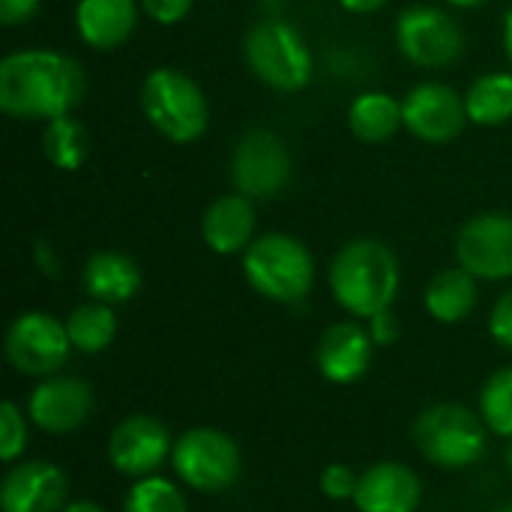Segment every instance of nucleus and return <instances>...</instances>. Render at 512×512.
I'll return each instance as SVG.
<instances>
[{
  "label": "nucleus",
  "instance_id": "nucleus-4",
  "mask_svg": "<svg viewBox=\"0 0 512 512\" xmlns=\"http://www.w3.org/2000/svg\"><path fill=\"white\" fill-rule=\"evenodd\" d=\"M141 108L150 126L174 144L198 141L210 123V105L204 90L183 69L174 66H159L144 78Z\"/></svg>",
  "mask_w": 512,
  "mask_h": 512
},
{
  "label": "nucleus",
  "instance_id": "nucleus-1",
  "mask_svg": "<svg viewBox=\"0 0 512 512\" xmlns=\"http://www.w3.org/2000/svg\"><path fill=\"white\" fill-rule=\"evenodd\" d=\"M87 93L84 69L54 48H24L0 60V111L15 120H54L72 114Z\"/></svg>",
  "mask_w": 512,
  "mask_h": 512
},
{
  "label": "nucleus",
  "instance_id": "nucleus-27",
  "mask_svg": "<svg viewBox=\"0 0 512 512\" xmlns=\"http://www.w3.org/2000/svg\"><path fill=\"white\" fill-rule=\"evenodd\" d=\"M123 512H189L186 495L165 477H141L126 492Z\"/></svg>",
  "mask_w": 512,
  "mask_h": 512
},
{
  "label": "nucleus",
  "instance_id": "nucleus-2",
  "mask_svg": "<svg viewBox=\"0 0 512 512\" xmlns=\"http://www.w3.org/2000/svg\"><path fill=\"white\" fill-rule=\"evenodd\" d=\"M330 291L336 303L357 321H369L378 312L393 309L402 285L399 258L375 237L345 243L330 264Z\"/></svg>",
  "mask_w": 512,
  "mask_h": 512
},
{
  "label": "nucleus",
  "instance_id": "nucleus-38",
  "mask_svg": "<svg viewBox=\"0 0 512 512\" xmlns=\"http://www.w3.org/2000/svg\"><path fill=\"white\" fill-rule=\"evenodd\" d=\"M507 471H510V477H512V438H510V444H507Z\"/></svg>",
  "mask_w": 512,
  "mask_h": 512
},
{
  "label": "nucleus",
  "instance_id": "nucleus-11",
  "mask_svg": "<svg viewBox=\"0 0 512 512\" xmlns=\"http://www.w3.org/2000/svg\"><path fill=\"white\" fill-rule=\"evenodd\" d=\"M456 264L480 282L512 279V216L480 213L456 234Z\"/></svg>",
  "mask_w": 512,
  "mask_h": 512
},
{
  "label": "nucleus",
  "instance_id": "nucleus-8",
  "mask_svg": "<svg viewBox=\"0 0 512 512\" xmlns=\"http://www.w3.org/2000/svg\"><path fill=\"white\" fill-rule=\"evenodd\" d=\"M396 45L420 69H447L465 54V33L456 18L438 6H408L396 18Z\"/></svg>",
  "mask_w": 512,
  "mask_h": 512
},
{
  "label": "nucleus",
  "instance_id": "nucleus-18",
  "mask_svg": "<svg viewBox=\"0 0 512 512\" xmlns=\"http://www.w3.org/2000/svg\"><path fill=\"white\" fill-rule=\"evenodd\" d=\"M201 237L216 255L246 252L255 240V204L240 192L219 195L201 216Z\"/></svg>",
  "mask_w": 512,
  "mask_h": 512
},
{
  "label": "nucleus",
  "instance_id": "nucleus-16",
  "mask_svg": "<svg viewBox=\"0 0 512 512\" xmlns=\"http://www.w3.org/2000/svg\"><path fill=\"white\" fill-rule=\"evenodd\" d=\"M372 351H375V342L363 324L336 321L321 333L315 345V366L330 384L348 387L369 372Z\"/></svg>",
  "mask_w": 512,
  "mask_h": 512
},
{
  "label": "nucleus",
  "instance_id": "nucleus-37",
  "mask_svg": "<svg viewBox=\"0 0 512 512\" xmlns=\"http://www.w3.org/2000/svg\"><path fill=\"white\" fill-rule=\"evenodd\" d=\"M444 3H450V6H456V9H477V6H483V3H489V0H444Z\"/></svg>",
  "mask_w": 512,
  "mask_h": 512
},
{
  "label": "nucleus",
  "instance_id": "nucleus-34",
  "mask_svg": "<svg viewBox=\"0 0 512 512\" xmlns=\"http://www.w3.org/2000/svg\"><path fill=\"white\" fill-rule=\"evenodd\" d=\"M390 0H339V6L345 12H354V15H369V12H378L381 6H387Z\"/></svg>",
  "mask_w": 512,
  "mask_h": 512
},
{
  "label": "nucleus",
  "instance_id": "nucleus-35",
  "mask_svg": "<svg viewBox=\"0 0 512 512\" xmlns=\"http://www.w3.org/2000/svg\"><path fill=\"white\" fill-rule=\"evenodd\" d=\"M63 512H105V507H99L93 501H69Z\"/></svg>",
  "mask_w": 512,
  "mask_h": 512
},
{
  "label": "nucleus",
  "instance_id": "nucleus-29",
  "mask_svg": "<svg viewBox=\"0 0 512 512\" xmlns=\"http://www.w3.org/2000/svg\"><path fill=\"white\" fill-rule=\"evenodd\" d=\"M357 483H360V474L345 462H333L321 474V492L330 501H354Z\"/></svg>",
  "mask_w": 512,
  "mask_h": 512
},
{
  "label": "nucleus",
  "instance_id": "nucleus-21",
  "mask_svg": "<svg viewBox=\"0 0 512 512\" xmlns=\"http://www.w3.org/2000/svg\"><path fill=\"white\" fill-rule=\"evenodd\" d=\"M477 300H480V279L471 276L459 264L435 273L423 294L426 312L441 324H459L471 318V312L477 309Z\"/></svg>",
  "mask_w": 512,
  "mask_h": 512
},
{
  "label": "nucleus",
  "instance_id": "nucleus-15",
  "mask_svg": "<svg viewBox=\"0 0 512 512\" xmlns=\"http://www.w3.org/2000/svg\"><path fill=\"white\" fill-rule=\"evenodd\" d=\"M69 480L51 462H15L0 483L3 512H63L69 504Z\"/></svg>",
  "mask_w": 512,
  "mask_h": 512
},
{
  "label": "nucleus",
  "instance_id": "nucleus-3",
  "mask_svg": "<svg viewBox=\"0 0 512 512\" xmlns=\"http://www.w3.org/2000/svg\"><path fill=\"white\" fill-rule=\"evenodd\" d=\"M243 276L264 300L297 303L315 285V258L303 240L267 231L243 252Z\"/></svg>",
  "mask_w": 512,
  "mask_h": 512
},
{
  "label": "nucleus",
  "instance_id": "nucleus-28",
  "mask_svg": "<svg viewBox=\"0 0 512 512\" xmlns=\"http://www.w3.org/2000/svg\"><path fill=\"white\" fill-rule=\"evenodd\" d=\"M27 450V420H24V411L6 399L0 405V459L6 465H15Z\"/></svg>",
  "mask_w": 512,
  "mask_h": 512
},
{
  "label": "nucleus",
  "instance_id": "nucleus-25",
  "mask_svg": "<svg viewBox=\"0 0 512 512\" xmlns=\"http://www.w3.org/2000/svg\"><path fill=\"white\" fill-rule=\"evenodd\" d=\"M66 333L75 351L81 354H102L117 339V315L114 306L87 300L66 318Z\"/></svg>",
  "mask_w": 512,
  "mask_h": 512
},
{
  "label": "nucleus",
  "instance_id": "nucleus-6",
  "mask_svg": "<svg viewBox=\"0 0 512 512\" xmlns=\"http://www.w3.org/2000/svg\"><path fill=\"white\" fill-rule=\"evenodd\" d=\"M414 444L426 462L447 471L471 468L486 453V423L465 405H429L414 423Z\"/></svg>",
  "mask_w": 512,
  "mask_h": 512
},
{
  "label": "nucleus",
  "instance_id": "nucleus-30",
  "mask_svg": "<svg viewBox=\"0 0 512 512\" xmlns=\"http://www.w3.org/2000/svg\"><path fill=\"white\" fill-rule=\"evenodd\" d=\"M489 333L501 348L512 351V288H507L495 300V306L489 312Z\"/></svg>",
  "mask_w": 512,
  "mask_h": 512
},
{
  "label": "nucleus",
  "instance_id": "nucleus-24",
  "mask_svg": "<svg viewBox=\"0 0 512 512\" xmlns=\"http://www.w3.org/2000/svg\"><path fill=\"white\" fill-rule=\"evenodd\" d=\"M42 156L57 171H78L90 156V132L72 114L54 117L42 129Z\"/></svg>",
  "mask_w": 512,
  "mask_h": 512
},
{
  "label": "nucleus",
  "instance_id": "nucleus-26",
  "mask_svg": "<svg viewBox=\"0 0 512 512\" xmlns=\"http://www.w3.org/2000/svg\"><path fill=\"white\" fill-rule=\"evenodd\" d=\"M480 417L498 438H512V366L492 372L480 390Z\"/></svg>",
  "mask_w": 512,
  "mask_h": 512
},
{
  "label": "nucleus",
  "instance_id": "nucleus-39",
  "mask_svg": "<svg viewBox=\"0 0 512 512\" xmlns=\"http://www.w3.org/2000/svg\"><path fill=\"white\" fill-rule=\"evenodd\" d=\"M495 512H512V501H510V504H504V507H498Z\"/></svg>",
  "mask_w": 512,
  "mask_h": 512
},
{
  "label": "nucleus",
  "instance_id": "nucleus-5",
  "mask_svg": "<svg viewBox=\"0 0 512 512\" xmlns=\"http://www.w3.org/2000/svg\"><path fill=\"white\" fill-rule=\"evenodd\" d=\"M243 57L252 75L270 90L297 93L312 81V51L288 21H255L243 36Z\"/></svg>",
  "mask_w": 512,
  "mask_h": 512
},
{
  "label": "nucleus",
  "instance_id": "nucleus-23",
  "mask_svg": "<svg viewBox=\"0 0 512 512\" xmlns=\"http://www.w3.org/2000/svg\"><path fill=\"white\" fill-rule=\"evenodd\" d=\"M468 120L477 126H504L512 120V72H486L465 93Z\"/></svg>",
  "mask_w": 512,
  "mask_h": 512
},
{
  "label": "nucleus",
  "instance_id": "nucleus-31",
  "mask_svg": "<svg viewBox=\"0 0 512 512\" xmlns=\"http://www.w3.org/2000/svg\"><path fill=\"white\" fill-rule=\"evenodd\" d=\"M144 15L162 27H171V24H180L189 12H192V3L195 0H138Z\"/></svg>",
  "mask_w": 512,
  "mask_h": 512
},
{
  "label": "nucleus",
  "instance_id": "nucleus-22",
  "mask_svg": "<svg viewBox=\"0 0 512 512\" xmlns=\"http://www.w3.org/2000/svg\"><path fill=\"white\" fill-rule=\"evenodd\" d=\"M348 126L351 135L360 138L363 144H384L402 126V99L384 90H366L351 102Z\"/></svg>",
  "mask_w": 512,
  "mask_h": 512
},
{
  "label": "nucleus",
  "instance_id": "nucleus-14",
  "mask_svg": "<svg viewBox=\"0 0 512 512\" xmlns=\"http://www.w3.org/2000/svg\"><path fill=\"white\" fill-rule=\"evenodd\" d=\"M93 405L90 384L72 375H48L39 378L27 399V420L48 435H69L90 420Z\"/></svg>",
  "mask_w": 512,
  "mask_h": 512
},
{
  "label": "nucleus",
  "instance_id": "nucleus-32",
  "mask_svg": "<svg viewBox=\"0 0 512 512\" xmlns=\"http://www.w3.org/2000/svg\"><path fill=\"white\" fill-rule=\"evenodd\" d=\"M369 336H372V342H375L378 348H390V345L399 342L402 324H399V318L393 315V309L378 312L375 318H369Z\"/></svg>",
  "mask_w": 512,
  "mask_h": 512
},
{
  "label": "nucleus",
  "instance_id": "nucleus-36",
  "mask_svg": "<svg viewBox=\"0 0 512 512\" xmlns=\"http://www.w3.org/2000/svg\"><path fill=\"white\" fill-rule=\"evenodd\" d=\"M504 48H507V57H510L512 66V6L507 9V15H504Z\"/></svg>",
  "mask_w": 512,
  "mask_h": 512
},
{
  "label": "nucleus",
  "instance_id": "nucleus-7",
  "mask_svg": "<svg viewBox=\"0 0 512 512\" xmlns=\"http://www.w3.org/2000/svg\"><path fill=\"white\" fill-rule=\"evenodd\" d=\"M240 465L243 459L237 441L219 429L198 426L174 441L171 468L192 492L219 495L231 489L240 477Z\"/></svg>",
  "mask_w": 512,
  "mask_h": 512
},
{
  "label": "nucleus",
  "instance_id": "nucleus-33",
  "mask_svg": "<svg viewBox=\"0 0 512 512\" xmlns=\"http://www.w3.org/2000/svg\"><path fill=\"white\" fill-rule=\"evenodd\" d=\"M39 6H42V0H0V21L6 27L27 24L39 12Z\"/></svg>",
  "mask_w": 512,
  "mask_h": 512
},
{
  "label": "nucleus",
  "instance_id": "nucleus-19",
  "mask_svg": "<svg viewBox=\"0 0 512 512\" xmlns=\"http://www.w3.org/2000/svg\"><path fill=\"white\" fill-rule=\"evenodd\" d=\"M138 0H78L75 30L84 45L96 51L120 48L138 24Z\"/></svg>",
  "mask_w": 512,
  "mask_h": 512
},
{
  "label": "nucleus",
  "instance_id": "nucleus-17",
  "mask_svg": "<svg viewBox=\"0 0 512 512\" xmlns=\"http://www.w3.org/2000/svg\"><path fill=\"white\" fill-rule=\"evenodd\" d=\"M420 477L402 462H375L360 474L354 507L360 512H417Z\"/></svg>",
  "mask_w": 512,
  "mask_h": 512
},
{
  "label": "nucleus",
  "instance_id": "nucleus-13",
  "mask_svg": "<svg viewBox=\"0 0 512 512\" xmlns=\"http://www.w3.org/2000/svg\"><path fill=\"white\" fill-rule=\"evenodd\" d=\"M468 120L465 96L450 84L423 81L414 84L402 99V126L426 144H447L462 135Z\"/></svg>",
  "mask_w": 512,
  "mask_h": 512
},
{
  "label": "nucleus",
  "instance_id": "nucleus-9",
  "mask_svg": "<svg viewBox=\"0 0 512 512\" xmlns=\"http://www.w3.org/2000/svg\"><path fill=\"white\" fill-rule=\"evenodd\" d=\"M3 354L12 369L30 378H48L57 375L69 354L72 342L66 333V321H57L48 312H21L3 339Z\"/></svg>",
  "mask_w": 512,
  "mask_h": 512
},
{
  "label": "nucleus",
  "instance_id": "nucleus-20",
  "mask_svg": "<svg viewBox=\"0 0 512 512\" xmlns=\"http://www.w3.org/2000/svg\"><path fill=\"white\" fill-rule=\"evenodd\" d=\"M81 282H84V291L90 300L120 306V303H129L141 291L144 276H141V267L135 264V258H129L126 252L105 249V252H93L87 258Z\"/></svg>",
  "mask_w": 512,
  "mask_h": 512
},
{
  "label": "nucleus",
  "instance_id": "nucleus-12",
  "mask_svg": "<svg viewBox=\"0 0 512 512\" xmlns=\"http://www.w3.org/2000/svg\"><path fill=\"white\" fill-rule=\"evenodd\" d=\"M174 453L168 426L150 414H132L120 420L108 435V462L117 474L141 480L153 477Z\"/></svg>",
  "mask_w": 512,
  "mask_h": 512
},
{
  "label": "nucleus",
  "instance_id": "nucleus-10",
  "mask_svg": "<svg viewBox=\"0 0 512 512\" xmlns=\"http://www.w3.org/2000/svg\"><path fill=\"white\" fill-rule=\"evenodd\" d=\"M291 180V153L270 129H249L231 153L234 192L258 201L276 198Z\"/></svg>",
  "mask_w": 512,
  "mask_h": 512
}]
</instances>
